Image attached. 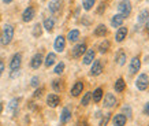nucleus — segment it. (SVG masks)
<instances>
[{"mask_svg": "<svg viewBox=\"0 0 149 126\" xmlns=\"http://www.w3.org/2000/svg\"><path fill=\"white\" fill-rule=\"evenodd\" d=\"M13 38H14V26L10 25V23H7V25H4L3 32H1L0 44L3 45V47H6V45H8L10 43L13 41Z\"/></svg>", "mask_w": 149, "mask_h": 126, "instance_id": "obj_1", "label": "nucleus"}, {"mask_svg": "<svg viewBox=\"0 0 149 126\" xmlns=\"http://www.w3.org/2000/svg\"><path fill=\"white\" fill-rule=\"evenodd\" d=\"M22 54L21 52H17V54L13 55V58L10 60V70L11 73H15V71H19V69L22 66Z\"/></svg>", "mask_w": 149, "mask_h": 126, "instance_id": "obj_2", "label": "nucleus"}, {"mask_svg": "<svg viewBox=\"0 0 149 126\" xmlns=\"http://www.w3.org/2000/svg\"><path fill=\"white\" fill-rule=\"evenodd\" d=\"M118 11H119V14L122 15L123 18L130 17V14H131V3H130V0H122V1L118 4Z\"/></svg>", "mask_w": 149, "mask_h": 126, "instance_id": "obj_3", "label": "nucleus"}, {"mask_svg": "<svg viewBox=\"0 0 149 126\" xmlns=\"http://www.w3.org/2000/svg\"><path fill=\"white\" fill-rule=\"evenodd\" d=\"M136 86H137V89H140V90H145V89H148V86H149V77L146 76V74H140L138 76V78H137V81H136Z\"/></svg>", "mask_w": 149, "mask_h": 126, "instance_id": "obj_4", "label": "nucleus"}, {"mask_svg": "<svg viewBox=\"0 0 149 126\" xmlns=\"http://www.w3.org/2000/svg\"><path fill=\"white\" fill-rule=\"evenodd\" d=\"M86 50H88V47H86L85 43H79V44H77L74 48L71 50V56L74 59H78L81 58L82 55L86 52Z\"/></svg>", "mask_w": 149, "mask_h": 126, "instance_id": "obj_5", "label": "nucleus"}, {"mask_svg": "<svg viewBox=\"0 0 149 126\" xmlns=\"http://www.w3.org/2000/svg\"><path fill=\"white\" fill-rule=\"evenodd\" d=\"M103 70H104L103 62H101V60H93L89 74H91L92 77H97V76H100V74L103 73Z\"/></svg>", "mask_w": 149, "mask_h": 126, "instance_id": "obj_6", "label": "nucleus"}, {"mask_svg": "<svg viewBox=\"0 0 149 126\" xmlns=\"http://www.w3.org/2000/svg\"><path fill=\"white\" fill-rule=\"evenodd\" d=\"M141 69V60L138 56H134V58L130 60V64H129V73H130L131 76H134L137 73L140 71Z\"/></svg>", "mask_w": 149, "mask_h": 126, "instance_id": "obj_7", "label": "nucleus"}, {"mask_svg": "<svg viewBox=\"0 0 149 126\" xmlns=\"http://www.w3.org/2000/svg\"><path fill=\"white\" fill-rule=\"evenodd\" d=\"M34 17H36V10H34V7H32V6H29L27 8H25V11L22 13V21L26 23L33 21Z\"/></svg>", "mask_w": 149, "mask_h": 126, "instance_id": "obj_8", "label": "nucleus"}, {"mask_svg": "<svg viewBox=\"0 0 149 126\" xmlns=\"http://www.w3.org/2000/svg\"><path fill=\"white\" fill-rule=\"evenodd\" d=\"M47 104L51 108H56L60 104V96L58 93H49L47 96Z\"/></svg>", "mask_w": 149, "mask_h": 126, "instance_id": "obj_9", "label": "nucleus"}, {"mask_svg": "<svg viewBox=\"0 0 149 126\" xmlns=\"http://www.w3.org/2000/svg\"><path fill=\"white\" fill-rule=\"evenodd\" d=\"M118 103L116 97H115V94L113 93H107L105 96H104V102H103V106L105 108H112L115 107Z\"/></svg>", "mask_w": 149, "mask_h": 126, "instance_id": "obj_10", "label": "nucleus"}, {"mask_svg": "<svg viewBox=\"0 0 149 126\" xmlns=\"http://www.w3.org/2000/svg\"><path fill=\"white\" fill-rule=\"evenodd\" d=\"M54 48L56 50V52H63L66 48V37L64 36H58L55 38Z\"/></svg>", "mask_w": 149, "mask_h": 126, "instance_id": "obj_11", "label": "nucleus"}, {"mask_svg": "<svg viewBox=\"0 0 149 126\" xmlns=\"http://www.w3.org/2000/svg\"><path fill=\"white\" fill-rule=\"evenodd\" d=\"M42 63H44V56H42L41 52H37V54L32 58V60H30V67L32 69H38Z\"/></svg>", "mask_w": 149, "mask_h": 126, "instance_id": "obj_12", "label": "nucleus"}, {"mask_svg": "<svg viewBox=\"0 0 149 126\" xmlns=\"http://www.w3.org/2000/svg\"><path fill=\"white\" fill-rule=\"evenodd\" d=\"M82 92H84V82H82V81H77L74 85H72L71 90H70V94H71L72 97H78Z\"/></svg>", "mask_w": 149, "mask_h": 126, "instance_id": "obj_13", "label": "nucleus"}, {"mask_svg": "<svg viewBox=\"0 0 149 126\" xmlns=\"http://www.w3.org/2000/svg\"><path fill=\"white\" fill-rule=\"evenodd\" d=\"M95 56H96L95 50H86V52L84 54V58H82V62H84V64H91V63H93V60H95Z\"/></svg>", "mask_w": 149, "mask_h": 126, "instance_id": "obj_14", "label": "nucleus"}, {"mask_svg": "<svg viewBox=\"0 0 149 126\" xmlns=\"http://www.w3.org/2000/svg\"><path fill=\"white\" fill-rule=\"evenodd\" d=\"M126 122H127V118H126V115H123V114H116V115H113V118H112L113 126H125Z\"/></svg>", "mask_w": 149, "mask_h": 126, "instance_id": "obj_15", "label": "nucleus"}, {"mask_svg": "<svg viewBox=\"0 0 149 126\" xmlns=\"http://www.w3.org/2000/svg\"><path fill=\"white\" fill-rule=\"evenodd\" d=\"M127 27H125V26H120L119 29H118V32H116V34H115V40L118 41V43H122L125 38L127 37Z\"/></svg>", "mask_w": 149, "mask_h": 126, "instance_id": "obj_16", "label": "nucleus"}, {"mask_svg": "<svg viewBox=\"0 0 149 126\" xmlns=\"http://www.w3.org/2000/svg\"><path fill=\"white\" fill-rule=\"evenodd\" d=\"M103 96H104V90L103 88H96L93 92H92V100L95 103H100L103 100Z\"/></svg>", "mask_w": 149, "mask_h": 126, "instance_id": "obj_17", "label": "nucleus"}, {"mask_svg": "<svg viewBox=\"0 0 149 126\" xmlns=\"http://www.w3.org/2000/svg\"><path fill=\"white\" fill-rule=\"evenodd\" d=\"M56 54L55 52H49V54L45 56V59H44V66L45 67H51V66H54L55 63H56Z\"/></svg>", "mask_w": 149, "mask_h": 126, "instance_id": "obj_18", "label": "nucleus"}, {"mask_svg": "<svg viewBox=\"0 0 149 126\" xmlns=\"http://www.w3.org/2000/svg\"><path fill=\"white\" fill-rule=\"evenodd\" d=\"M123 22H125V18H123L120 14H115L112 18H111V25H112V27H120L123 25Z\"/></svg>", "mask_w": 149, "mask_h": 126, "instance_id": "obj_19", "label": "nucleus"}, {"mask_svg": "<svg viewBox=\"0 0 149 126\" xmlns=\"http://www.w3.org/2000/svg\"><path fill=\"white\" fill-rule=\"evenodd\" d=\"M60 6H62L60 0H51L49 4H48V10L52 14H58L60 11Z\"/></svg>", "mask_w": 149, "mask_h": 126, "instance_id": "obj_20", "label": "nucleus"}, {"mask_svg": "<svg viewBox=\"0 0 149 126\" xmlns=\"http://www.w3.org/2000/svg\"><path fill=\"white\" fill-rule=\"evenodd\" d=\"M70 119H71V110L64 107L62 110V114H60V122L62 123H67V122H70Z\"/></svg>", "mask_w": 149, "mask_h": 126, "instance_id": "obj_21", "label": "nucleus"}, {"mask_svg": "<svg viewBox=\"0 0 149 126\" xmlns=\"http://www.w3.org/2000/svg\"><path fill=\"white\" fill-rule=\"evenodd\" d=\"M113 89H115V92H118V93H122L123 90L126 89V82H125V80H123V78H118L116 81H115V84H113Z\"/></svg>", "mask_w": 149, "mask_h": 126, "instance_id": "obj_22", "label": "nucleus"}, {"mask_svg": "<svg viewBox=\"0 0 149 126\" xmlns=\"http://www.w3.org/2000/svg\"><path fill=\"white\" fill-rule=\"evenodd\" d=\"M42 27L45 29L47 32H52L54 30V27H55V19L52 18V17H48V18L44 19V23H42Z\"/></svg>", "mask_w": 149, "mask_h": 126, "instance_id": "obj_23", "label": "nucleus"}, {"mask_svg": "<svg viewBox=\"0 0 149 126\" xmlns=\"http://www.w3.org/2000/svg\"><path fill=\"white\" fill-rule=\"evenodd\" d=\"M79 36H81V33H79V30H78V29H72V30L68 32V34H67V40L70 41V43H77L78 38H79Z\"/></svg>", "mask_w": 149, "mask_h": 126, "instance_id": "obj_24", "label": "nucleus"}, {"mask_svg": "<svg viewBox=\"0 0 149 126\" xmlns=\"http://www.w3.org/2000/svg\"><path fill=\"white\" fill-rule=\"evenodd\" d=\"M108 34V29H107V26L105 25H99V26L95 29V36H97V37H105Z\"/></svg>", "mask_w": 149, "mask_h": 126, "instance_id": "obj_25", "label": "nucleus"}, {"mask_svg": "<svg viewBox=\"0 0 149 126\" xmlns=\"http://www.w3.org/2000/svg\"><path fill=\"white\" fill-rule=\"evenodd\" d=\"M126 52L123 50H119L118 51V54H116V63L119 64V66H123L125 63H126Z\"/></svg>", "mask_w": 149, "mask_h": 126, "instance_id": "obj_26", "label": "nucleus"}, {"mask_svg": "<svg viewBox=\"0 0 149 126\" xmlns=\"http://www.w3.org/2000/svg\"><path fill=\"white\" fill-rule=\"evenodd\" d=\"M109 47H111V43H109L108 40H103L99 44V52L100 54H105V52H108Z\"/></svg>", "mask_w": 149, "mask_h": 126, "instance_id": "obj_27", "label": "nucleus"}, {"mask_svg": "<svg viewBox=\"0 0 149 126\" xmlns=\"http://www.w3.org/2000/svg\"><path fill=\"white\" fill-rule=\"evenodd\" d=\"M52 88H54V90L56 93L62 92L63 90V81L62 80H54L52 81Z\"/></svg>", "mask_w": 149, "mask_h": 126, "instance_id": "obj_28", "label": "nucleus"}, {"mask_svg": "<svg viewBox=\"0 0 149 126\" xmlns=\"http://www.w3.org/2000/svg\"><path fill=\"white\" fill-rule=\"evenodd\" d=\"M91 102H92V92H86V93L84 94L82 100H81V104L84 106V107H86V106H89Z\"/></svg>", "mask_w": 149, "mask_h": 126, "instance_id": "obj_29", "label": "nucleus"}, {"mask_svg": "<svg viewBox=\"0 0 149 126\" xmlns=\"http://www.w3.org/2000/svg\"><path fill=\"white\" fill-rule=\"evenodd\" d=\"M96 4V0H84V3H82V7L85 11H91L93 8V6Z\"/></svg>", "mask_w": 149, "mask_h": 126, "instance_id": "obj_30", "label": "nucleus"}, {"mask_svg": "<svg viewBox=\"0 0 149 126\" xmlns=\"http://www.w3.org/2000/svg\"><path fill=\"white\" fill-rule=\"evenodd\" d=\"M148 17H149L148 10H142V11L140 13V15H138V23H144V22H146Z\"/></svg>", "mask_w": 149, "mask_h": 126, "instance_id": "obj_31", "label": "nucleus"}, {"mask_svg": "<svg viewBox=\"0 0 149 126\" xmlns=\"http://www.w3.org/2000/svg\"><path fill=\"white\" fill-rule=\"evenodd\" d=\"M33 36L34 37H40L41 33H42V26H41V23H36L34 26H33Z\"/></svg>", "mask_w": 149, "mask_h": 126, "instance_id": "obj_32", "label": "nucleus"}, {"mask_svg": "<svg viewBox=\"0 0 149 126\" xmlns=\"http://www.w3.org/2000/svg\"><path fill=\"white\" fill-rule=\"evenodd\" d=\"M64 67H66V66H64V63H63V62L58 63V64L55 66V69H54V73L59 76V74H62V73L64 71Z\"/></svg>", "mask_w": 149, "mask_h": 126, "instance_id": "obj_33", "label": "nucleus"}, {"mask_svg": "<svg viewBox=\"0 0 149 126\" xmlns=\"http://www.w3.org/2000/svg\"><path fill=\"white\" fill-rule=\"evenodd\" d=\"M122 111H123V115H126V118H131V115H133V111H131V107L129 106V104H126V106H123L122 107Z\"/></svg>", "mask_w": 149, "mask_h": 126, "instance_id": "obj_34", "label": "nucleus"}, {"mask_svg": "<svg viewBox=\"0 0 149 126\" xmlns=\"http://www.w3.org/2000/svg\"><path fill=\"white\" fill-rule=\"evenodd\" d=\"M44 92H45V88H44V86H40V88H37V89L34 90V94H33V96H34L36 99L37 97H41Z\"/></svg>", "mask_w": 149, "mask_h": 126, "instance_id": "obj_35", "label": "nucleus"}, {"mask_svg": "<svg viewBox=\"0 0 149 126\" xmlns=\"http://www.w3.org/2000/svg\"><path fill=\"white\" fill-rule=\"evenodd\" d=\"M111 115L112 114H105L103 118H101V122H100V126H107V123H108V121L111 119Z\"/></svg>", "mask_w": 149, "mask_h": 126, "instance_id": "obj_36", "label": "nucleus"}, {"mask_svg": "<svg viewBox=\"0 0 149 126\" xmlns=\"http://www.w3.org/2000/svg\"><path fill=\"white\" fill-rule=\"evenodd\" d=\"M30 85H32L33 88H38V85H40V78H38V77H33L32 81H30Z\"/></svg>", "mask_w": 149, "mask_h": 126, "instance_id": "obj_37", "label": "nucleus"}, {"mask_svg": "<svg viewBox=\"0 0 149 126\" xmlns=\"http://www.w3.org/2000/svg\"><path fill=\"white\" fill-rule=\"evenodd\" d=\"M18 107V100L17 99H14V100H11L10 102V106H8V108L10 110H15V108Z\"/></svg>", "mask_w": 149, "mask_h": 126, "instance_id": "obj_38", "label": "nucleus"}, {"mask_svg": "<svg viewBox=\"0 0 149 126\" xmlns=\"http://www.w3.org/2000/svg\"><path fill=\"white\" fill-rule=\"evenodd\" d=\"M77 126H88V121L86 119H79L77 122Z\"/></svg>", "mask_w": 149, "mask_h": 126, "instance_id": "obj_39", "label": "nucleus"}, {"mask_svg": "<svg viewBox=\"0 0 149 126\" xmlns=\"http://www.w3.org/2000/svg\"><path fill=\"white\" fill-rule=\"evenodd\" d=\"M3 73H4V62L0 60V77L3 76Z\"/></svg>", "mask_w": 149, "mask_h": 126, "instance_id": "obj_40", "label": "nucleus"}, {"mask_svg": "<svg viewBox=\"0 0 149 126\" xmlns=\"http://www.w3.org/2000/svg\"><path fill=\"white\" fill-rule=\"evenodd\" d=\"M104 10H105V4H104V3H101V4H100V7H99V10H97V14H101Z\"/></svg>", "mask_w": 149, "mask_h": 126, "instance_id": "obj_41", "label": "nucleus"}, {"mask_svg": "<svg viewBox=\"0 0 149 126\" xmlns=\"http://www.w3.org/2000/svg\"><path fill=\"white\" fill-rule=\"evenodd\" d=\"M144 114H145V115H149V102L145 104V107H144Z\"/></svg>", "mask_w": 149, "mask_h": 126, "instance_id": "obj_42", "label": "nucleus"}, {"mask_svg": "<svg viewBox=\"0 0 149 126\" xmlns=\"http://www.w3.org/2000/svg\"><path fill=\"white\" fill-rule=\"evenodd\" d=\"M145 27H146V32H149V18L146 19V22H145Z\"/></svg>", "mask_w": 149, "mask_h": 126, "instance_id": "obj_43", "label": "nucleus"}, {"mask_svg": "<svg viewBox=\"0 0 149 126\" xmlns=\"http://www.w3.org/2000/svg\"><path fill=\"white\" fill-rule=\"evenodd\" d=\"M3 110H4V106H3V103H0V115L3 113Z\"/></svg>", "mask_w": 149, "mask_h": 126, "instance_id": "obj_44", "label": "nucleus"}, {"mask_svg": "<svg viewBox=\"0 0 149 126\" xmlns=\"http://www.w3.org/2000/svg\"><path fill=\"white\" fill-rule=\"evenodd\" d=\"M14 0H3V3H6V4H10V3H13Z\"/></svg>", "mask_w": 149, "mask_h": 126, "instance_id": "obj_45", "label": "nucleus"}]
</instances>
